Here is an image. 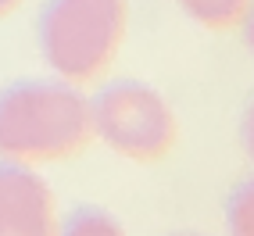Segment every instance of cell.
<instances>
[{
  "mask_svg": "<svg viewBox=\"0 0 254 236\" xmlns=\"http://www.w3.org/2000/svg\"><path fill=\"white\" fill-rule=\"evenodd\" d=\"M61 229L68 236H118V233H122V222H118L115 215L86 204V208H75L68 218H64Z\"/></svg>",
  "mask_w": 254,
  "mask_h": 236,
  "instance_id": "cell-6",
  "label": "cell"
},
{
  "mask_svg": "<svg viewBox=\"0 0 254 236\" xmlns=\"http://www.w3.org/2000/svg\"><path fill=\"white\" fill-rule=\"evenodd\" d=\"M240 140H244L247 158L254 161V97H251V104H247V111H244V122H240Z\"/></svg>",
  "mask_w": 254,
  "mask_h": 236,
  "instance_id": "cell-8",
  "label": "cell"
},
{
  "mask_svg": "<svg viewBox=\"0 0 254 236\" xmlns=\"http://www.w3.org/2000/svg\"><path fill=\"white\" fill-rule=\"evenodd\" d=\"M58 229L54 193L25 161H0V236H47Z\"/></svg>",
  "mask_w": 254,
  "mask_h": 236,
  "instance_id": "cell-4",
  "label": "cell"
},
{
  "mask_svg": "<svg viewBox=\"0 0 254 236\" xmlns=\"http://www.w3.org/2000/svg\"><path fill=\"white\" fill-rule=\"evenodd\" d=\"M93 136L129 161H158L176 147V111L140 79H118L90 100Z\"/></svg>",
  "mask_w": 254,
  "mask_h": 236,
  "instance_id": "cell-3",
  "label": "cell"
},
{
  "mask_svg": "<svg viewBox=\"0 0 254 236\" xmlns=\"http://www.w3.org/2000/svg\"><path fill=\"white\" fill-rule=\"evenodd\" d=\"M22 4H25V0H0V18H7V14H11V11H18Z\"/></svg>",
  "mask_w": 254,
  "mask_h": 236,
  "instance_id": "cell-10",
  "label": "cell"
},
{
  "mask_svg": "<svg viewBox=\"0 0 254 236\" xmlns=\"http://www.w3.org/2000/svg\"><path fill=\"white\" fill-rule=\"evenodd\" d=\"M93 140L90 100L68 79H18L0 90V158L64 161Z\"/></svg>",
  "mask_w": 254,
  "mask_h": 236,
  "instance_id": "cell-1",
  "label": "cell"
},
{
  "mask_svg": "<svg viewBox=\"0 0 254 236\" xmlns=\"http://www.w3.org/2000/svg\"><path fill=\"white\" fill-rule=\"evenodd\" d=\"M126 0H47L40 11V50L58 79L93 82L126 40Z\"/></svg>",
  "mask_w": 254,
  "mask_h": 236,
  "instance_id": "cell-2",
  "label": "cell"
},
{
  "mask_svg": "<svg viewBox=\"0 0 254 236\" xmlns=\"http://www.w3.org/2000/svg\"><path fill=\"white\" fill-rule=\"evenodd\" d=\"M226 226L236 236H254V176L229 193V200H226Z\"/></svg>",
  "mask_w": 254,
  "mask_h": 236,
  "instance_id": "cell-7",
  "label": "cell"
},
{
  "mask_svg": "<svg viewBox=\"0 0 254 236\" xmlns=\"http://www.w3.org/2000/svg\"><path fill=\"white\" fill-rule=\"evenodd\" d=\"M244 40H247V50L254 54V0H251V7H247V14H244Z\"/></svg>",
  "mask_w": 254,
  "mask_h": 236,
  "instance_id": "cell-9",
  "label": "cell"
},
{
  "mask_svg": "<svg viewBox=\"0 0 254 236\" xmlns=\"http://www.w3.org/2000/svg\"><path fill=\"white\" fill-rule=\"evenodd\" d=\"M176 4L190 14L193 22H200L204 29L226 32V29H233V25L244 22L251 0H176Z\"/></svg>",
  "mask_w": 254,
  "mask_h": 236,
  "instance_id": "cell-5",
  "label": "cell"
}]
</instances>
